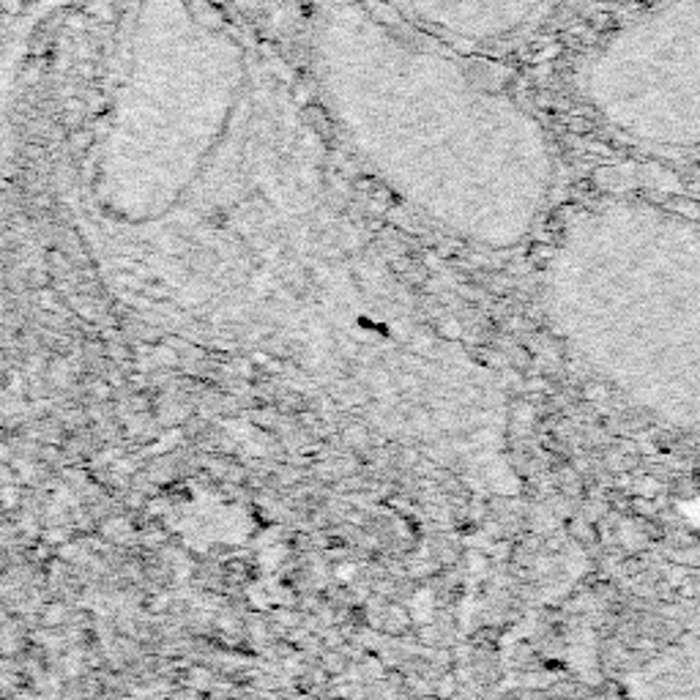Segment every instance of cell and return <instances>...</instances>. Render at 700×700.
<instances>
[{
    "label": "cell",
    "instance_id": "obj_1",
    "mask_svg": "<svg viewBox=\"0 0 700 700\" xmlns=\"http://www.w3.org/2000/svg\"><path fill=\"white\" fill-rule=\"evenodd\" d=\"M28 6V0H0V12L6 17H20Z\"/></svg>",
    "mask_w": 700,
    "mask_h": 700
},
{
    "label": "cell",
    "instance_id": "obj_2",
    "mask_svg": "<svg viewBox=\"0 0 700 700\" xmlns=\"http://www.w3.org/2000/svg\"><path fill=\"white\" fill-rule=\"evenodd\" d=\"M585 397L594 400V402L608 400V389H605V386H585Z\"/></svg>",
    "mask_w": 700,
    "mask_h": 700
},
{
    "label": "cell",
    "instance_id": "obj_3",
    "mask_svg": "<svg viewBox=\"0 0 700 700\" xmlns=\"http://www.w3.org/2000/svg\"><path fill=\"white\" fill-rule=\"evenodd\" d=\"M490 282H493V290H496V293H506V290H512V282H514V280H512V277H493Z\"/></svg>",
    "mask_w": 700,
    "mask_h": 700
},
{
    "label": "cell",
    "instance_id": "obj_4",
    "mask_svg": "<svg viewBox=\"0 0 700 700\" xmlns=\"http://www.w3.org/2000/svg\"><path fill=\"white\" fill-rule=\"evenodd\" d=\"M444 334H446V337H460V326H457L454 320H446V323H444Z\"/></svg>",
    "mask_w": 700,
    "mask_h": 700
}]
</instances>
